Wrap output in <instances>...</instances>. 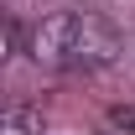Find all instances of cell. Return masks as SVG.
<instances>
[{"label":"cell","instance_id":"obj_2","mask_svg":"<svg viewBox=\"0 0 135 135\" xmlns=\"http://www.w3.org/2000/svg\"><path fill=\"white\" fill-rule=\"evenodd\" d=\"M114 125L119 130H135V109H114Z\"/></svg>","mask_w":135,"mask_h":135},{"label":"cell","instance_id":"obj_1","mask_svg":"<svg viewBox=\"0 0 135 135\" xmlns=\"http://www.w3.org/2000/svg\"><path fill=\"white\" fill-rule=\"evenodd\" d=\"M31 57L42 68H109L119 57V31L99 11H52L31 31Z\"/></svg>","mask_w":135,"mask_h":135}]
</instances>
